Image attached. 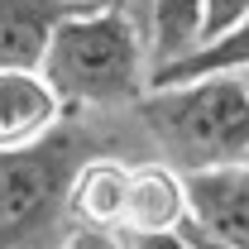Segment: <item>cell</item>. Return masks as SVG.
I'll list each match as a JSON object with an SVG mask.
<instances>
[{
	"label": "cell",
	"mask_w": 249,
	"mask_h": 249,
	"mask_svg": "<svg viewBox=\"0 0 249 249\" xmlns=\"http://www.w3.org/2000/svg\"><path fill=\"white\" fill-rule=\"evenodd\" d=\"M129 158L144 163L149 144L134 110L115 115H72L34 149L0 154V249H62L72 235L67 192L87 158Z\"/></svg>",
	"instance_id": "cell-1"
},
{
	"label": "cell",
	"mask_w": 249,
	"mask_h": 249,
	"mask_svg": "<svg viewBox=\"0 0 249 249\" xmlns=\"http://www.w3.org/2000/svg\"><path fill=\"white\" fill-rule=\"evenodd\" d=\"M149 72L154 67L144 29L124 10V0H101L91 10L58 19L38 58V77L72 115L134 110L139 96L149 91Z\"/></svg>",
	"instance_id": "cell-2"
},
{
	"label": "cell",
	"mask_w": 249,
	"mask_h": 249,
	"mask_svg": "<svg viewBox=\"0 0 249 249\" xmlns=\"http://www.w3.org/2000/svg\"><path fill=\"white\" fill-rule=\"evenodd\" d=\"M149 158L178 178L249 163V72L149 87L134 106Z\"/></svg>",
	"instance_id": "cell-3"
},
{
	"label": "cell",
	"mask_w": 249,
	"mask_h": 249,
	"mask_svg": "<svg viewBox=\"0 0 249 249\" xmlns=\"http://www.w3.org/2000/svg\"><path fill=\"white\" fill-rule=\"evenodd\" d=\"M62 120L67 110L38 67H0V154L43 144Z\"/></svg>",
	"instance_id": "cell-4"
},
{
	"label": "cell",
	"mask_w": 249,
	"mask_h": 249,
	"mask_svg": "<svg viewBox=\"0 0 249 249\" xmlns=\"http://www.w3.org/2000/svg\"><path fill=\"white\" fill-rule=\"evenodd\" d=\"M187 211L192 225L216 235L220 245L249 249V163L187 178Z\"/></svg>",
	"instance_id": "cell-5"
},
{
	"label": "cell",
	"mask_w": 249,
	"mask_h": 249,
	"mask_svg": "<svg viewBox=\"0 0 249 249\" xmlns=\"http://www.w3.org/2000/svg\"><path fill=\"white\" fill-rule=\"evenodd\" d=\"M192 211H187V178H178L173 168H163L154 158L129 163V182H124V216L120 230H182ZM115 230V235H120Z\"/></svg>",
	"instance_id": "cell-6"
},
{
	"label": "cell",
	"mask_w": 249,
	"mask_h": 249,
	"mask_svg": "<svg viewBox=\"0 0 249 249\" xmlns=\"http://www.w3.org/2000/svg\"><path fill=\"white\" fill-rule=\"evenodd\" d=\"M201 5L206 0H124V10L144 29V48H149L154 72L178 67L182 58H192L201 48Z\"/></svg>",
	"instance_id": "cell-7"
},
{
	"label": "cell",
	"mask_w": 249,
	"mask_h": 249,
	"mask_svg": "<svg viewBox=\"0 0 249 249\" xmlns=\"http://www.w3.org/2000/svg\"><path fill=\"white\" fill-rule=\"evenodd\" d=\"M124 182H129V158H87L67 192V216L72 230H106L115 235L124 216Z\"/></svg>",
	"instance_id": "cell-8"
},
{
	"label": "cell",
	"mask_w": 249,
	"mask_h": 249,
	"mask_svg": "<svg viewBox=\"0 0 249 249\" xmlns=\"http://www.w3.org/2000/svg\"><path fill=\"white\" fill-rule=\"evenodd\" d=\"M77 10L62 0H0V67H38L53 24Z\"/></svg>",
	"instance_id": "cell-9"
},
{
	"label": "cell",
	"mask_w": 249,
	"mask_h": 249,
	"mask_svg": "<svg viewBox=\"0 0 249 249\" xmlns=\"http://www.w3.org/2000/svg\"><path fill=\"white\" fill-rule=\"evenodd\" d=\"M216 72H249V19L220 34L216 43H201L192 58L178 67H163L149 77V87H173V82H196V77H216Z\"/></svg>",
	"instance_id": "cell-10"
},
{
	"label": "cell",
	"mask_w": 249,
	"mask_h": 249,
	"mask_svg": "<svg viewBox=\"0 0 249 249\" xmlns=\"http://www.w3.org/2000/svg\"><path fill=\"white\" fill-rule=\"evenodd\" d=\"M249 19V0H206L201 5V43H216L220 34Z\"/></svg>",
	"instance_id": "cell-11"
},
{
	"label": "cell",
	"mask_w": 249,
	"mask_h": 249,
	"mask_svg": "<svg viewBox=\"0 0 249 249\" xmlns=\"http://www.w3.org/2000/svg\"><path fill=\"white\" fill-rule=\"evenodd\" d=\"M115 245L120 249H187V235L182 230H154V235H144V230H120Z\"/></svg>",
	"instance_id": "cell-12"
},
{
	"label": "cell",
	"mask_w": 249,
	"mask_h": 249,
	"mask_svg": "<svg viewBox=\"0 0 249 249\" xmlns=\"http://www.w3.org/2000/svg\"><path fill=\"white\" fill-rule=\"evenodd\" d=\"M62 249H120L115 245V235H106V230H72Z\"/></svg>",
	"instance_id": "cell-13"
},
{
	"label": "cell",
	"mask_w": 249,
	"mask_h": 249,
	"mask_svg": "<svg viewBox=\"0 0 249 249\" xmlns=\"http://www.w3.org/2000/svg\"><path fill=\"white\" fill-rule=\"evenodd\" d=\"M182 235H187V249H230V245H220L216 235H206V230H196L192 220L182 225Z\"/></svg>",
	"instance_id": "cell-14"
},
{
	"label": "cell",
	"mask_w": 249,
	"mask_h": 249,
	"mask_svg": "<svg viewBox=\"0 0 249 249\" xmlns=\"http://www.w3.org/2000/svg\"><path fill=\"white\" fill-rule=\"evenodd\" d=\"M62 5H82V10H87V5H101V0H62Z\"/></svg>",
	"instance_id": "cell-15"
}]
</instances>
